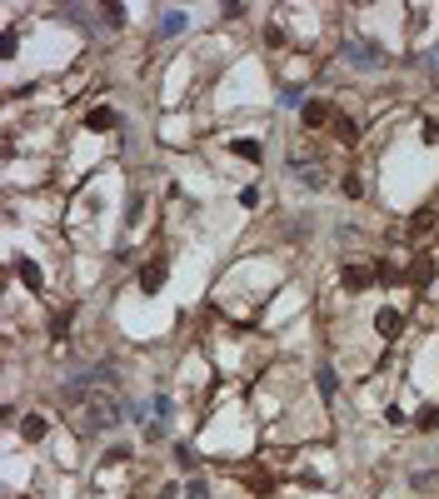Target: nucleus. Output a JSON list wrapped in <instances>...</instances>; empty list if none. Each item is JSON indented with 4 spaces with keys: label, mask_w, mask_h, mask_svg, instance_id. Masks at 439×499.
<instances>
[{
    "label": "nucleus",
    "mask_w": 439,
    "mask_h": 499,
    "mask_svg": "<svg viewBox=\"0 0 439 499\" xmlns=\"http://www.w3.org/2000/svg\"><path fill=\"white\" fill-rule=\"evenodd\" d=\"M400 329H405V315L400 310H379L374 315V335L379 340H400Z\"/></svg>",
    "instance_id": "20e7f679"
},
{
    "label": "nucleus",
    "mask_w": 439,
    "mask_h": 499,
    "mask_svg": "<svg viewBox=\"0 0 439 499\" xmlns=\"http://www.w3.org/2000/svg\"><path fill=\"white\" fill-rule=\"evenodd\" d=\"M61 405L75 415V424L90 434V429H105V424H115L120 419V405L110 400L105 390H95V384H75V390L61 395Z\"/></svg>",
    "instance_id": "f257e3e1"
},
{
    "label": "nucleus",
    "mask_w": 439,
    "mask_h": 499,
    "mask_svg": "<svg viewBox=\"0 0 439 499\" xmlns=\"http://www.w3.org/2000/svg\"><path fill=\"white\" fill-rule=\"evenodd\" d=\"M15 274H20V285H25V290H40V285H45V274H40V265H35V260H20V265H15Z\"/></svg>",
    "instance_id": "9d476101"
},
{
    "label": "nucleus",
    "mask_w": 439,
    "mask_h": 499,
    "mask_svg": "<svg viewBox=\"0 0 439 499\" xmlns=\"http://www.w3.org/2000/svg\"><path fill=\"white\" fill-rule=\"evenodd\" d=\"M340 280H345V290H369V285H374V270H364V265H355V260H345Z\"/></svg>",
    "instance_id": "39448f33"
},
{
    "label": "nucleus",
    "mask_w": 439,
    "mask_h": 499,
    "mask_svg": "<svg viewBox=\"0 0 439 499\" xmlns=\"http://www.w3.org/2000/svg\"><path fill=\"white\" fill-rule=\"evenodd\" d=\"M329 130H335L340 145H360V125H355L350 115H335V125H329Z\"/></svg>",
    "instance_id": "1a4fd4ad"
},
{
    "label": "nucleus",
    "mask_w": 439,
    "mask_h": 499,
    "mask_svg": "<svg viewBox=\"0 0 439 499\" xmlns=\"http://www.w3.org/2000/svg\"><path fill=\"white\" fill-rule=\"evenodd\" d=\"M314 379H319V395H324V400H335V369H319Z\"/></svg>",
    "instance_id": "ddd939ff"
},
{
    "label": "nucleus",
    "mask_w": 439,
    "mask_h": 499,
    "mask_svg": "<svg viewBox=\"0 0 439 499\" xmlns=\"http://www.w3.org/2000/svg\"><path fill=\"white\" fill-rule=\"evenodd\" d=\"M165 280H170V265H165V260H150V265L140 270V290H145V295L165 290Z\"/></svg>",
    "instance_id": "7ed1b4c3"
},
{
    "label": "nucleus",
    "mask_w": 439,
    "mask_h": 499,
    "mask_svg": "<svg viewBox=\"0 0 439 499\" xmlns=\"http://www.w3.org/2000/svg\"><path fill=\"white\" fill-rule=\"evenodd\" d=\"M225 145H230L240 160H250V165H260V160H265V145H260L255 135H235V140H225Z\"/></svg>",
    "instance_id": "423d86ee"
},
{
    "label": "nucleus",
    "mask_w": 439,
    "mask_h": 499,
    "mask_svg": "<svg viewBox=\"0 0 439 499\" xmlns=\"http://www.w3.org/2000/svg\"><path fill=\"white\" fill-rule=\"evenodd\" d=\"M414 424H419V429H434V424H439V405H424V410L414 415Z\"/></svg>",
    "instance_id": "f8f14e48"
},
{
    "label": "nucleus",
    "mask_w": 439,
    "mask_h": 499,
    "mask_svg": "<svg viewBox=\"0 0 439 499\" xmlns=\"http://www.w3.org/2000/svg\"><path fill=\"white\" fill-rule=\"evenodd\" d=\"M300 120H305V130H324V125H335V110H329L324 100H305Z\"/></svg>",
    "instance_id": "f03ea898"
},
{
    "label": "nucleus",
    "mask_w": 439,
    "mask_h": 499,
    "mask_svg": "<svg viewBox=\"0 0 439 499\" xmlns=\"http://www.w3.org/2000/svg\"><path fill=\"white\" fill-rule=\"evenodd\" d=\"M105 25H125V6H105Z\"/></svg>",
    "instance_id": "dca6fc26"
},
{
    "label": "nucleus",
    "mask_w": 439,
    "mask_h": 499,
    "mask_svg": "<svg viewBox=\"0 0 439 499\" xmlns=\"http://www.w3.org/2000/svg\"><path fill=\"white\" fill-rule=\"evenodd\" d=\"M419 135H424L429 145H439V120H424V125H419Z\"/></svg>",
    "instance_id": "f3484780"
},
{
    "label": "nucleus",
    "mask_w": 439,
    "mask_h": 499,
    "mask_svg": "<svg viewBox=\"0 0 439 499\" xmlns=\"http://www.w3.org/2000/svg\"><path fill=\"white\" fill-rule=\"evenodd\" d=\"M384 424H395V429H400V424H409V415H405L400 405H384Z\"/></svg>",
    "instance_id": "4468645a"
},
{
    "label": "nucleus",
    "mask_w": 439,
    "mask_h": 499,
    "mask_svg": "<svg viewBox=\"0 0 439 499\" xmlns=\"http://www.w3.org/2000/svg\"><path fill=\"white\" fill-rule=\"evenodd\" d=\"M240 205H245V210H255V205H260V190H255V185H250V190H240Z\"/></svg>",
    "instance_id": "a211bd4d"
},
{
    "label": "nucleus",
    "mask_w": 439,
    "mask_h": 499,
    "mask_svg": "<svg viewBox=\"0 0 439 499\" xmlns=\"http://www.w3.org/2000/svg\"><path fill=\"white\" fill-rule=\"evenodd\" d=\"M340 190H345L350 200H360V195H364V185H360V175H345V180H340Z\"/></svg>",
    "instance_id": "2eb2a0df"
},
{
    "label": "nucleus",
    "mask_w": 439,
    "mask_h": 499,
    "mask_svg": "<svg viewBox=\"0 0 439 499\" xmlns=\"http://www.w3.org/2000/svg\"><path fill=\"white\" fill-rule=\"evenodd\" d=\"M45 429H50V424H45V415H25V419H20V439H25V445H40Z\"/></svg>",
    "instance_id": "0eeeda50"
},
{
    "label": "nucleus",
    "mask_w": 439,
    "mask_h": 499,
    "mask_svg": "<svg viewBox=\"0 0 439 499\" xmlns=\"http://www.w3.org/2000/svg\"><path fill=\"white\" fill-rule=\"evenodd\" d=\"M85 130H95V135H100V130H115V110H110V105H95L90 115H85Z\"/></svg>",
    "instance_id": "6e6552de"
},
{
    "label": "nucleus",
    "mask_w": 439,
    "mask_h": 499,
    "mask_svg": "<svg viewBox=\"0 0 439 499\" xmlns=\"http://www.w3.org/2000/svg\"><path fill=\"white\" fill-rule=\"evenodd\" d=\"M65 335H70V310L50 320V340H65Z\"/></svg>",
    "instance_id": "9b49d317"
}]
</instances>
